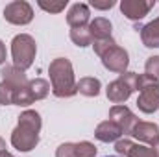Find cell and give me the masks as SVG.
I'll return each instance as SVG.
<instances>
[{"label": "cell", "instance_id": "obj_1", "mask_svg": "<svg viewBox=\"0 0 159 157\" xmlns=\"http://www.w3.org/2000/svg\"><path fill=\"white\" fill-rule=\"evenodd\" d=\"M43 126L41 115L34 109H26L19 115V124L11 131V146L19 152H32L39 144V131Z\"/></svg>", "mask_w": 159, "mask_h": 157}, {"label": "cell", "instance_id": "obj_32", "mask_svg": "<svg viewBox=\"0 0 159 157\" xmlns=\"http://www.w3.org/2000/svg\"><path fill=\"white\" fill-rule=\"evenodd\" d=\"M0 157H13V155H11L7 150H2V152H0Z\"/></svg>", "mask_w": 159, "mask_h": 157}, {"label": "cell", "instance_id": "obj_19", "mask_svg": "<svg viewBox=\"0 0 159 157\" xmlns=\"http://www.w3.org/2000/svg\"><path fill=\"white\" fill-rule=\"evenodd\" d=\"M35 100H34V94L30 91V85L26 87H20L13 92V105H19V107H28L32 105Z\"/></svg>", "mask_w": 159, "mask_h": 157}, {"label": "cell", "instance_id": "obj_3", "mask_svg": "<svg viewBox=\"0 0 159 157\" xmlns=\"http://www.w3.org/2000/svg\"><path fill=\"white\" fill-rule=\"evenodd\" d=\"M37 54V44L35 39L28 34H19L11 41V57H13V67L20 69V70H28L34 65Z\"/></svg>", "mask_w": 159, "mask_h": 157}, {"label": "cell", "instance_id": "obj_23", "mask_svg": "<svg viewBox=\"0 0 159 157\" xmlns=\"http://www.w3.org/2000/svg\"><path fill=\"white\" fill-rule=\"evenodd\" d=\"M117 43L113 37H107V39H98V41H93V48H94V54L98 56V57H102L109 48H113Z\"/></svg>", "mask_w": 159, "mask_h": 157}, {"label": "cell", "instance_id": "obj_20", "mask_svg": "<svg viewBox=\"0 0 159 157\" xmlns=\"http://www.w3.org/2000/svg\"><path fill=\"white\" fill-rule=\"evenodd\" d=\"M67 4H69V0H56V2H46V0H39L37 2V6H39L41 9H44V11H48V13H61L65 7H67Z\"/></svg>", "mask_w": 159, "mask_h": 157}, {"label": "cell", "instance_id": "obj_27", "mask_svg": "<svg viewBox=\"0 0 159 157\" xmlns=\"http://www.w3.org/2000/svg\"><path fill=\"white\" fill-rule=\"evenodd\" d=\"M56 157H78L76 154V142H63L57 146Z\"/></svg>", "mask_w": 159, "mask_h": 157}, {"label": "cell", "instance_id": "obj_14", "mask_svg": "<svg viewBox=\"0 0 159 157\" xmlns=\"http://www.w3.org/2000/svg\"><path fill=\"white\" fill-rule=\"evenodd\" d=\"M137 30H141V41L146 48H159V17Z\"/></svg>", "mask_w": 159, "mask_h": 157}, {"label": "cell", "instance_id": "obj_25", "mask_svg": "<svg viewBox=\"0 0 159 157\" xmlns=\"http://www.w3.org/2000/svg\"><path fill=\"white\" fill-rule=\"evenodd\" d=\"M128 157H156V155H154L152 146H144V144H135L133 142Z\"/></svg>", "mask_w": 159, "mask_h": 157}, {"label": "cell", "instance_id": "obj_15", "mask_svg": "<svg viewBox=\"0 0 159 157\" xmlns=\"http://www.w3.org/2000/svg\"><path fill=\"white\" fill-rule=\"evenodd\" d=\"M89 30L93 34V41L98 39H107L111 37V30H113V24L111 20H107L106 17H96L89 22Z\"/></svg>", "mask_w": 159, "mask_h": 157}, {"label": "cell", "instance_id": "obj_4", "mask_svg": "<svg viewBox=\"0 0 159 157\" xmlns=\"http://www.w3.org/2000/svg\"><path fill=\"white\" fill-rule=\"evenodd\" d=\"M4 19L9 24H15V26H26L34 20V7L26 0L9 2L4 7Z\"/></svg>", "mask_w": 159, "mask_h": 157}, {"label": "cell", "instance_id": "obj_33", "mask_svg": "<svg viewBox=\"0 0 159 157\" xmlns=\"http://www.w3.org/2000/svg\"><path fill=\"white\" fill-rule=\"evenodd\" d=\"M2 150H6V141L0 137V152H2Z\"/></svg>", "mask_w": 159, "mask_h": 157}, {"label": "cell", "instance_id": "obj_29", "mask_svg": "<svg viewBox=\"0 0 159 157\" xmlns=\"http://www.w3.org/2000/svg\"><path fill=\"white\" fill-rule=\"evenodd\" d=\"M115 4H117L115 0H91V7H94V9H100V11L111 9Z\"/></svg>", "mask_w": 159, "mask_h": 157}, {"label": "cell", "instance_id": "obj_28", "mask_svg": "<svg viewBox=\"0 0 159 157\" xmlns=\"http://www.w3.org/2000/svg\"><path fill=\"white\" fill-rule=\"evenodd\" d=\"M131 146H133V142L129 141V139H119L117 142H115V150H117V154L122 157H128V154H129V150H131Z\"/></svg>", "mask_w": 159, "mask_h": 157}, {"label": "cell", "instance_id": "obj_11", "mask_svg": "<svg viewBox=\"0 0 159 157\" xmlns=\"http://www.w3.org/2000/svg\"><path fill=\"white\" fill-rule=\"evenodd\" d=\"M106 96H107V100L111 102V104H115V105H122L124 102H128V98L131 96V89L122 81V79H115V81H111L107 87H106Z\"/></svg>", "mask_w": 159, "mask_h": 157}, {"label": "cell", "instance_id": "obj_24", "mask_svg": "<svg viewBox=\"0 0 159 157\" xmlns=\"http://www.w3.org/2000/svg\"><path fill=\"white\" fill-rule=\"evenodd\" d=\"M76 154H78V157H94L96 146L89 141H80V142H76Z\"/></svg>", "mask_w": 159, "mask_h": 157}, {"label": "cell", "instance_id": "obj_6", "mask_svg": "<svg viewBox=\"0 0 159 157\" xmlns=\"http://www.w3.org/2000/svg\"><path fill=\"white\" fill-rule=\"evenodd\" d=\"M154 7H156L154 0H122L120 2V11L129 20H143Z\"/></svg>", "mask_w": 159, "mask_h": 157}, {"label": "cell", "instance_id": "obj_22", "mask_svg": "<svg viewBox=\"0 0 159 157\" xmlns=\"http://www.w3.org/2000/svg\"><path fill=\"white\" fill-rule=\"evenodd\" d=\"M13 92L15 89L9 83L0 81V105H13Z\"/></svg>", "mask_w": 159, "mask_h": 157}, {"label": "cell", "instance_id": "obj_31", "mask_svg": "<svg viewBox=\"0 0 159 157\" xmlns=\"http://www.w3.org/2000/svg\"><path fill=\"white\" fill-rule=\"evenodd\" d=\"M152 150H154V155L159 157V141L156 142V144H152Z\"/></svg>", "mask_w": 159, "mask_h": 157}, {"label": "cell", "instance_id": "obj_30", "mask_svg": "<svg viewBox=\"0 0 159 157\" xmlns=\"http://www.w3.org/2000/svg\"><path fill=\"white\" fill-rule=\"evenodd\" d=\"M6 57H7V52H6V44H4V41L0 39V67L6 63Z\"/></svg>", "mask_w": 159, "mask_h": 157}, {"label": "cell", "instance_id": "obj_34", "mask_svg": "<svg viewBox=\"0 0 159 157\" xmlns=\"http://www.w3.org/2000/svg\"><path fill=\"white\" fill-rule=\"evenodd\" d=\"M106 157H119V155H106Z\"/></svg>", "mask_w": 159, "mask_h": 157}, {"label": "cell", "instance_id": "obj_13", "mask_svg": "<svg viewBox=\"0 0 159 157\" xmlns=\"http://www.w3.org/2000/svg\"><path fill=\"white\" fill-rule=\"evenodd\" d=\"M0 76H2V81L9 83L15 91L20 89V87H26V85L30 83L26 72L20 70V69H17V67H13V65H6V67L0 70Z\"/></svg>", "mask_w": 159, "mask_h": 157}, {"label": "cell", "instance_id": "obj_9", "mask_svg": "<svg viewBox=\"0 0 159 157\" xmlns=\"http://www.w3.org/2000/svg\"><path fill=\"white\" fill-rule=\"evenodd\" d=\"M67 22L70 28H80V26H89L91 22V9L87 4L76 2L69 7L67 11Z\"/></svg>", "mask_w": 159, "mask_h": 157}, {"label": "cell", "instance_id": "obj_5", "mask_svg": "<svg viewBox=\"0 0 159 157\" xmlns=\"http://www.w3.org/2000/svg\"><path fill=\"white\" fill-rule=\"evenodd\" d=\"M100 59H102V65H104L109 72H117V74L126 72V69H128V65H129L128 50L122 48V46H119V44H115L113 48H109Z\"/></svg>", "mask_w": 159, "mask_h": 157}, {"label": "cell", "instance_id": "obj_16", "mask_svg": "<svg viewBox=\"0 0 159 157\" xmlns=\"http://www.w3.org/2000/svg\"><path fill=\"white\" fill-rule=\"evenodd\" d=\"M100 89H102V83L98 78H93V76H85L78 81V92L87 96V98H94L100 94Z\"/></svg>", "mask_w": 159, "mask_h": 157}, {"label": "cell", "instance_id": "obj_8", "mask_svg": "<svg viewBox=\"0 0 159 157\" xmlns=\"http://www.w3.org/2000/svg\"><path fill=\"white\" fill-rule=\"evenodd\" d=\"M137 107H139V111H143L146 115H152V113L157 111L159 109V83H152V85L144 87L139 92Z\"/></svg>", "mask_w": 159, "mask_h": 157}, {"label": "cell", "instance_id": "obj_2", "mask_svg": "<svg viewBox=\"0 0 159 157\" xmlns=\"http://www.w3.org/2000/svg\"><path fill=\"white\" fill-rule=\"evenodd\" d=\"M48 74L54 96L72 98L74 94H78V81L74 78V69L67 57H56L48 67Z\"/></svg>", "mask_w": 159, "mask_h": 157}, {"label": "cell", "instance_id": "obj_26", "mask_svg": "<svg viewBox=\"0 0 159 157\" xmlns=\"http://www.w3.org/2000/svg\"><path fill=\"white\" fill-rule=\"evenodd\" d=\"M119 79H122V81L131 89V92H133V91H139V74H137V72L126 70V72L119 74Z\"/></svg>", "mask_w": 159, "mask_h": 157}, {"label": "cell", "instance_id": "obj_10", "mask_svg": "<svg viewBox=\"0 0 159 157\" xmlns=\"http://www.w3.org/2000/svg\"><path fill=\"white\" fill-rule=\"evenodd\" d=\"M131 135L143 144H156L159 141V126L154 122H137Z\"/></svg>", "mask_w": 159, "mask_h": 157}, {"label": "cell", "instance_id": "obj_17", "mask_svg": "<svg viewBox=\"0 0 159 157\" xmlns=\"http://www.w3.org/2000/svg\"><path fill=\"white\" fill-rule=\"evenodd\" d=\"M70 41H72L76 46H80V48L91 46V44H93V34H91L89 26L70 28Z\"/></svg>", "mask_w": 159, "mask_h": 157}, {"label": "cell", "instance_id": "obj_12", "mask_svg": "<svg viewBox=\"0 0 159 157\" xmlns=\"http://www.w3.org/2000/svg\"><path fill=\"white\" fill-rule=\"evenodd\" d=\"M122 129L113 122V120H104L96 126L94 129V137L102 142H117L119 139H122Z\"/></svg>", "mask_w": 159, "mask_h": 157}, {"label": "cell", "instance_id": "obj_18", "mask_svg": "<svg viewBox=\"0 0 159 157\" xmlns=\"http://www.w3.org/2000/svg\"><path fill=\"white\" fill-rule=\"evenodd\" d=\"M30 91H32V94H34V100H44L46 96H48V92H50V83L46 81V79L43 78H35V79H30Z\"/></svg>", "mask_w": 159, "mask_h": 157}, {"label": "cell", "instance_id": "obj_7", "mask_svg": "<svg viewBox=\"0 0 159 157\" xmlns=\"http://www.w3.org/2000/svg\"><path fill=\"white\" fill-rule=\"evenodd\" d=\"M109 120H113V122L119 126L124 135H131L135 124L139 122L137 115H135L128 105H113V107L109 109Z\"/></svg>", "mask_w": 159, "mask_h": 157}, {"label": "cell", "instance_id": "obj_21", "mask_svg": "<svg viewBox=\"0 0 159 157\" xmlns=\"http://www.w3.org/2000/svg\"><path fill=\"white\" fill-rule=\"evenodd\" d=\"M144 74L159 83V56H152L144 63Z\"/></svg>", "mask_w": 159, "mask_h": 157}]
</instances>
